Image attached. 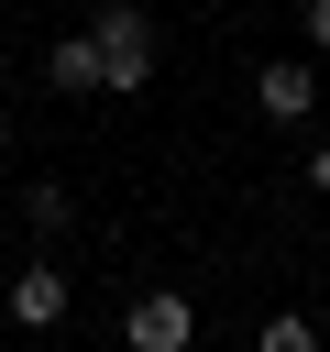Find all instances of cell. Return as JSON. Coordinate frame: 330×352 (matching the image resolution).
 <instances>
[{
    "label": "cell",
    "mask_w": 330,
    "mask_h": 352,
    "mask_svg": "<svg viewBox=\"0 0 330 352\" xmlns=\"http://www.w3.org/2000/svg\"><path fill=\"white\" fill-rule=\"evenodd\" d=\"M0 308H11V330H66V308H77V286H66L55 264H22Z\"/></svg>",
    "instance_id": "4"
},
{
    "label": "cell",
    "mask_w": 330,
    "mask_h": 352,
    "mask_svg": "<svg viewBox=\"0 0 330 352\" xmlns=\"http://www.w3.org/2000/svg\"><path fill=\"white\" fill-rule=\"evenodd\" d=\"M44 77H55V99H99V44L88 33H55L44 44Z\"/></svg>",
    "instance_id": "5"
},
{
    "label": "cell",
    "mask_w": 330,
    "mask_h": 352,
    "mask_svg": "<svg viewBox=\"0 0 330 352\" xmlns=\"http://www.w3.org/2000/svg\"><path fill=\"white\" fill-rule=\"evenodd\" d=\"M22 220H33V231H44V242H55V231H66V220H77V198H66V187H22Z\"/></svg>",
    "instance_id": "7"
},
{
    "label": "cell",
    "mask_w": 330,
    "mask_h": 352,
    "mask_svg": "<svg viewBox=\"0 0 330 352\" xmlns=\"http://www.w3.org/2000/svg\"><path fill=\"white\" fill-rule=\"evenodd\" d=\"M297 33H308V55H330V0H297Z\"/></svg>",
    "instance_id": "8"
},
{
    "label": "cell",
    "mask_w": 330,
    "mask_h": 352,
    "mask_svg": "<svg viewBox=\"0 0 330 352\" xmlns=\"http://www.w3.org/2000/svg\"><path fill=\"white\" fill-rule=\"evenodd\" d=\"M253 110H264L275 132H297V121L319 110V66H308V55H275V66H253Z\"/></svg>",
    "instance_id": "2"
},
{
    "label": "cell",
    "mask_w": 330,
    "mask_h": 352,
    "mask_svg": "<svg viewBox=\"0 0 330 352\" xmlns=\"http://www.w3.org/2000/svg\"><path fill=\"white\" fill-rule=\"evenodd\" d=\"M253 352H319V319H297V308H275V319L253 330Z\"/></svg>",
    "instance_id": "6"
},
{
    "label": "cell",
    "mask_w": 330,
    "mask_h": 352,
    "mask_svg": "<svg viewBox=\"0 0 330 352\" xmlns=\"http://www.w3.org/2000/svg\"><path fill=\"white\" fill-rule=\"evenodd\" d=\"M88 44H99V99H143L154 88V55L165 44H154V11L143 0H99L88 11Z\"/></svg>",
    "instance_id": "1"
},
{
    "label": "cell",
    "mask_w": 330,
    "mask_h": 352,
    "mask_svg": "<svg viewBox=\"0 0 330 352\" xmlns=\"http://www.w3.org/2000/svg\"><path fill=\"white\" fill-rule=\"evenodd\" d=\"M121 341H132V352H187V341H198V308H187L176 286H154V297H132Z\"/></svg>",
    "instance_id": "3"
},
{
    "label": "cell",
    "mask_w": 330,
    "mask_h": 352,
    "mask_svg": "<svg viewBox=\"0 0 330 352\" xmlns=\"http://www.w3.org/2000/svg\"><path fill=\"white\" fill-rule=\"evenodd\" d=\"M308 187H319V198H330V143H308Z\"/></svg>",
    "instance_id": "9"
}]
</instances>
